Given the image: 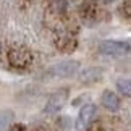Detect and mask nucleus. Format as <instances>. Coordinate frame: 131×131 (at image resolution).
<instances>
[{"label":"nucleus","mask_w":131,"mask_h":131,"mask_svg":"<svg viewBox=\"0 0 131 131\" xmlns=\"http://www.w3.org/2000/svg\"><path fill=\"white\" fill-rule=\"evenodd\" d=\"M79 67H81V65H79V62H76V60H67V62H60L57 65H53V67L49 70V74L57 76V78H70V76H73L74 73H78Z\"/></svg>","instance_id":"7ed1b4c3"},{"label":"nucleus","mask_w":131,"mask_h":131,"mask_svg":"<svg viewBox=\"0 0 131 131\" xmlns=\"http://www.w3.org/2000/svg\"><path fill=\"white\" fill-rule=\"evenodd\" d=\"M104 3H112V2H117V0H102Z\"/></svg>","instance_id":"f8f14e48"},{"label":"nucleus","mask_w":131,"mask_h":131,"mask_svg":"<svg viewBox=\"0 0 131 131\" xmlns=\"http://www.w3.org/2000/svg\"><path fill=\"white\" fill-rule=\"evenodd\" d=\"M100 102H102L104 108H107L108 112H118L120 110V105H122V100L113 91L110 89H105L102 95H100Z\"/></svg>","instance_id":"39448f33"},{"label":"nucleus","mask_w":131,"mask_h":131,"mask_svg":"<svg viewBox=\"0 0 131 131\" xmlns=\"http://www.w3.org/2000/svg\"><path fill=\"white\" fill-rule=\"evenodd\" d=\"M23 129H24L23 126H13V128L10 129V131H23Z\"/></svg>","instance_id":"9b49d317"},{"label":"nucleus","mask_w":131,"mask_h":131,"mask_svg":"<svg viewBox=\"0 0 131 131\" xmlns=\"http://www.w3.org/2000/svg\"><path fill=\"white\" fill-rule=\"evenodd\" d=\"M52 7L55 8V12L63 13L68 8V0H52Z\"/></svg>","instance_id":"9d476101"},{"label":"nucleus","mask_w":131,"mask_h":131,"mask_svg":"<svg viewBox=\"0 0 131 131\" xmlns=\"http://www.w3.org/2000/svg\"><path fill=\"white\" fill-rule=\"evenodd\" d=\"M99 78H100V70H97V68H88V70H84L81 73V76H79V79H81L83 83L95 81V79H99Z\"/></svg>","instance_id":"0eeeda50"},{"label":"nucleus","mask_w":131,"mask_h":131,"mask_svg":"<svg viewBox=\"0 0 131 131\" xmlns=\"http://www.w3.org/2000/svg\"><path fill=\"white\" fill-rule=\"evenodd\" d=\"M99 52L107 57H123L129 52V44L123 41H104L99 45Z\"/></svg>","instance_id":"f257e3e1"},{"label":"nucleus","mask_w":131,"mask_h":131,"mask_svg":"<svg viewBox=\"0 0 131 131\" xmlns=\"http://www.w3.org/2000/svg\"><path fill=\"white\" fill-rule=\"evenodd\" d=\"M95 115H97V107H95L94 104L84 105V107L79 110V113L76 117V122H74V128H76V131H86L89 128L91 122L95 118Z\"/></svg>","instance_id":"f03ea898"},{"label":"nucleus","mask_w":131,"mask_h":131,"mask_svg":"<svg viewBox=\"0 0 131 131\" xmlns=\"http://www.w3.org/2000/svg\"><path fill=\"white\" fill-rule=\"evenodd\" d=\"M12 120H13L12 110H3V112H0V129H3L8 123H12Z\"/></svg>","instance_id":"1a4fd4ad"},{"label":"nucleus","mask_w":131,"mask_h":131,"mask_svg":"<svg viewBox=\"0 0 131 131\" xmlns=\"http://www.w3.org/2000/svg\"><path fill=\"white\" fill-rule=\"evenodd\" d=\"M0 53H2V45H0Z\"/></svg>","instance_id":"ddd939ff"},{"label":"nucleus","mask_w":131,"mask_h":131,"mask_svg":"<svg viewBox=\"0 0 131 131\" xmlns=\"http://www.w3.org/2000/svg\"><path fill=\"white\" fill-rule=\"evenodd\" d=\"M67 99H68V91L67 89H60L57 92H53L50 95L49 102L45 104L44 107V112L45 113H57L63 108V105L67 104Z\"/></svg>","instance_id":"20e7f679"},{"label":"nucleus","mask_w":131,"mask_h":131,"mask_svg":"<svg viewBox=\"0 0 131 131\" xmlns=\"http://www.w3.org/2000/svg\"><path fill=\"white\" fill-rule=\"evenodd\" d=\"M117 89H118V92L122 94V95L129 97V95H131V83H129V79L128 78L117 79Z\"/></svg>","instance_id":"6e6552de"},{"label":"nucleus","mask_w":131,"mask_h":131,"mask_svg":"<svg viewBox=\"0 0 131 131\" xmlns=\"http://www.w3.org/2000/svg\"><path fill=\"white\" fill-rule=\"evenodd\" d=\"M10 62H12V65H15V67H24V65H28V62H29V57L26 55L24 57V53L21 52V50H18V49H15V50H12L10 52Z\"/></svg>","instance_id":"423d86ee"}]
</instances>
